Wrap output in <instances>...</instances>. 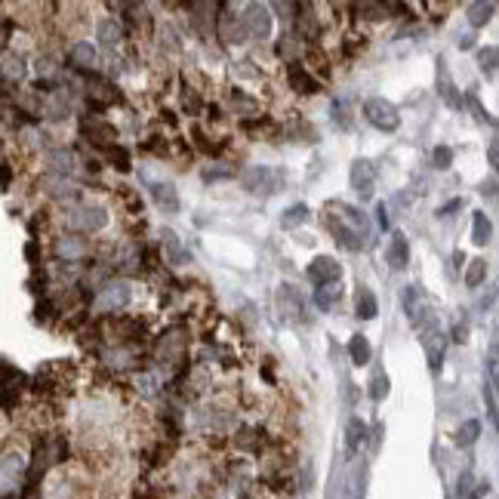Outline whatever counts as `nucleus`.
Segmentation results:
<instances>
[{
  "label": "nucleus",
  "instance_id": "7c9ffc66",
  "mask_svg": "<svg viewBox=\"0 0 499 499\" xmlns=\"http://www.w3.org/2000/svg\"><path fill=\"white\" fill-rule=\"evenodd\" d=\"M43 185H46V191H50L53 198H74V194H77V188L65 182L62 176H55V179H46Z\"/></svg>",
  "mask_w": 499,
  "mask_h": 499
},
{
  "label": "nucleus",
  "instance_id": "c756f323",
  "mask_svg": "<svg viewBox=\"0 0 499 499\" xmlns=\"http://www.w3.org/2000/svg\"><path fill=\"white\" fill-rule=\"evenodd\" d=\"M484 277H487V262H484V259H471L468 268H466V286L475 290V286H481Z\"/></svg>",
  "mask_w": 499,
  "mask_h": 499
},
{
  "label": "nucleus",
  "instance_id": "6ab92c4d",
  "mask_svg": "<svg viewBox=\"0 0 499 499\" xmlns=\"http://www.w3.org/2000/svg\"><path fill=\"white\" fill-rule=\"evenodd\" d=\"M348 358H351V364L355 367H364V364H370V358H373V348H370V342H367V336H351L348 339Z\"/></svg>",
  "mask_w": 499,
  "mask_h": 499
},
{
  "label": "nucleus",
  "instance_id": "393cba45",
  "mask_svg": "<svg viewBox=\"0 0 499 499\" xmlns=\"http://www.w3.org/2000/svg\"><path fill=\"white\" fill-rule=\"evenodd\" d=\"M339 296H342L339 284H323V286L314 290V305L327 311V308H333V302H339Z\"/></svg>",
  "mask_w": 499,
  "mask_h": 499
},
{
  "label": "nucleus",
  "instance_id": "de8ad7c7",
  "mask_svg": "<svg viewBox=\"0 0 499 499\" xmlns=\"http://www.w3.org/2000/svg\"><path fill=\"white\" fill-rule=\"evenodd\" d=\"M376 213H379V225H382V228H392V219H388V207H385V203H379Z\"/></svg>",
  "mask_w": 499,
  "mask_h": 499
},
{
  "label": "nucleus",
  "instance_id": "4c0bfd02",
  "mask_svg": "<svg viewBox=\"0 0 499 499\" xmlns=\"http://www.w3.org/2000/svg\"><path fill=\"white\" fill-rule=\"evenodd\" d=\"M466 102H468V108H471V111H475V117H478V120H484V124H493V117H490V114H487V111H484V108H481V102H478L475 96H471V92H468V96H466Z\"/></svg>",
  "mask_w": 499,
  "mask_h": 499
},
{
  "label": "nucleus",
  "instance_id": "c85d7f7f",
  "mask_svg": "<svg viewBox=\"0 0 499 499\" xmlns=\"http://www.w3.org/2000/svg\"><path fill=\"white\" fill-rule=\"evenodd\" d=\"M305 219H308V207H305V203H296V207L284 210V216H281V225H284V228H299Z\"/></svg>",
  "mask_w": 499,
  "mask_h": 499
},
{
  "label": "nucleus",
  "instance_id": "bb28decb",
  "mask_svg": "<svg viewBox=\"0 0 499 499\" xmlns=\"http://www.w3.org/2000/svg\"><path fill=\"white\" fill-rule=\"evenodd\" d=\"M493 18V4H468V22L475 28H484Z\"/></svg>",
  "mask_w": 499,
  "mask_h": 499
},
{
  "label": "nucleus",
  "instance_id": "a211bd4d",
  "mask_svg": "<svg viewBox=\"0 0 499 499\" xmlns=\"http://www.w3.org/2000/svg\"><path fill=\"white\" fill-rule=\"evenodd\" d=\"M438 92H441V99L447 102L450 108H459L462 105V99L456 96V87H453L450 74H447V68H444V59H438Z\"/></svg>",
  "mask_w": 499,
  "mask_h": 499
},
{
  "label": "nucleus",
  "instance_id": "37998d69",
  "mask_svg": "<svg viewBox=\"0 0 499 499\" xmlns=\"http://www.w3.org/2000/svg\"><path fill=\"white\" fill-rule=\"evenodd\" d=\"M487 161L493 163V170L499 173V136H496L493 142H490V148H487Z\"/></svg>",
  "mask_w": 499,
  "mask_h": 499
},
{
  "label": "nucleus",
  "instance_id": "c03bdc74",
  "mask_svg": "<svg viewBox=\"0 0 499 499\" xmlns=\"http://www.w3.org/2000/svg\"><path fill=\"white\" fill-rule=\"evenodd\" d=\"M468 339V323H456L453 327V342H466Z\"/></svg>",
  "mask_w": 499,
  "mask_h": 499
},
{
  "label": "nucleus",
  "instance_id": "58836bf2",
  "mask_svg": "<svg viewBox=\"0 0 499 499\" xmlns=\"http://www.w3.org/2000/svg\"><path fill=\"white\" fill-rule=\"evenodd\" d=\"M481 194H484L487 200H499V182L496 179H484V182H481Z\"/></svg>",
  "mask_w": 499,
  "mask_h": 499
},
{
  "label": "nucleus",
  "instance_id": "473e14b6",
  "mask_svg": "<svg viewBox=\"0 0 499 499\" xmlns=\"http://www.w3.org/2000/svg\"><path fill=\"white\" fill-rule=\"evenodd\" d=\"M388 388H392L388 376L382 373V370H376L373 379H370V397H373V401H382V397L388 395Z\"/></svg>",
  "mask_w": 499,
  "mask_h": 499
},
{
  "label": "nucleus",
  "instance_id": "e433bc0d",
  "mask_svg": "<svg viewBox=\"0 0 499 499\" xmlns=\"http://www.w3.org/2000/svg\"><path fill=\"white\" fill-rule=\"evenodd\" d=\"M355 9H358V13H367V18H382L388 13V6H379V4H360Z\"/></svg>",
  "mask_w": 499,
  "mask_h": 499
},
{
  "label": "nucleus",
  "instance_id": "6e6552de",
  "mask_svg": "<svg viewBox=\"0 0 499 499\" xmlns=\"http://www.w3.org/2000/svg\"><path fill=\"white\" fill-rule=\"evenodd\" d=\"M385 259L392 265V272H404L407 262H410V244H407V235L404 231H395L392 240H388V249H385Z\"/></svg>",
  "mask_w": 499,
  "mask_h": 499
},
{
  "label": "nucleus",
  "instance_id": "aec40b11",
  "mask_svg": "<svg viewBox=\"0 0 499 499\" xmlns=\"http://www.w3.org/2000/svg\"><path fill=\"white\" fill-rule=\"evenodd\" d=\"M336 210H339V216H342V219H345V222H348V225H351V228H355V231H358V235H360V237H364V240L370 237V222H367V216H364V213H360L358 207H345V203H339V207H336Z\"/></svg>",
  "mask_w": 499,
  "mask_h": 499
},
{
  "label": "nucleus",
  "instance_id": "9d476101",
  "mask_svg": "<svg viewBox=\"0 0 499 499\" xmlns=\"http://www.w3.org/2000/svg\"><path fill=\"white\" fill-rule=\"evenodd\" d=\"M127 302H129V286L127 284H108L96 299V308L99 311H111V308L117 311V308H124Z\"/></svg>",
  "mask_w": 499,
  "mask_h": 499
},
{
  "label": "nucleus",
  "instance_id": "423d86ee",
  "mask_svg": "<svg viewBox=\"0 0 499 499\" xmlns=\"http://www.w3.org/2000/svg\"><path fill=\"white\" fill-rule=\"evenodd\" d=\"M286 80H290V87H293L296 92H302V96H314V92H321V83L314 80L311 74L305 71L296 59L286 62Z\"/></svg>",
  "mask_w": 499,
  "mask_h": 499
},
{
  "label": "nucleus",
  "instance_id": "dca6fc26",
  "mask_svg": "<svg viewBox=\"0 0 499 499\" xmlns=\"http://www.w3.org/2000/svg\"><path fill=\"white\" fill-rule=\"evenodd\" d=\"M247 22H237L235 16H219V37L228 43H244V34H247Z\"/></svg>",
  "mask_w": 499,
  "mask_h": 499
},
{
  "label": "nucleus",
  "instance_id": "a19ab883",
  "mask_svg": "<svg viewBox=\"0 0 499 499\" xmlns=\"http://www.w3.org/2000/svg\"><path fill=\"white\" fill-rule=\"evenodd\" d=\"M182 108L188 111V114H198V111H200V99L194 96V92H185V96H182Z\"/></svg>",
  "mask_w": 499,
  "mask_h": 499
},
{
  "label": "nucleus",
  "instance_id": "49530a36",
  "mask_svg": "<svg viewBox=\"0 0 499 499\" xmlns=\"http://www.w3.org/2000/svg\"><path fill=\"white\" fill-rule=\"evenodd\" d=\"M50 318H53V305H50V302L37 305V321H43V323H46V321H50Z\"/></svg>",
  "mask_w": 499,
  "mask_h": 499
},
{
  "label": "nucleus",
  "instance_id": "2f4dec72",
  "mask_svg": "<svg viewBox=\"0 0 499 499\" xmlns=\"http://www.w3.org/2000/svg\"><path fill=\"white\" fill-rule=\"evenodd\" d=\"M308 59L314 62V68H318L321 77H330V55L323 53L318 43H311V46H308Z\"/></svg>",
  "mask_w": 499,
  "mask_h": 499
},
{
  "label": "nucleus",
  "instance_id": "0eeeda50",
  "mask_svg": "<svg viewBox=\"0 0 499 499\" xmlns=\"http://www.w3.org/2000/svg\"><path fill=\"white\" fill-rule=\"evenodd\" d=\"M327 225H330V231H333V240H339V244L345 247V249H364V247H367V240L360 237L358 231L351 228L342 216H336V219L330 216V219H327Z\"/></svg>",
  "mask_w": 499,
  "mask_h": 499
},
{
  "label": "nucleus",
  "instance_id": "cd10ccee",
  "mask_svg": "<svg viewBox=\"0 0 499 499\" xmlns=\"http://www.w3.org/2000/svg\"><path fill=\"white\" fill-rule=\"evenodd\" d=\"M478 434H481V422H478V419H468V422H462V425H459V431H456V444H459V447H471V444L478 441Z\"/></svg>",
  "mask_w": 499,
  "mask_h": 499
},
{
  "label": "nucleus",
  "instance_id": "3c124183",
  "mask_svg": "<svg viewBox=\"0 0 499 499\" xmlns=\"http://www.w3.org/2000/svg\"><path fill=\"white\" fill-rule=\"evenodd\" d=\"M9 179H13V173H9V163H4V188H9Z\"/></svg>",
  "mask_w": 499,
  "mask_h": 499
},
{
  "label": "nucleus",
  "instance_id": "a18cd8bd",
  "mask_svg": "<svg viewBox=\"0 0 499 499\" xmlns=\"http://www.w3.org/2000/svg\"><path fill=\"white\" fill-rule=\"evenodd\" d=\"M459 207H462V198H453L450 203H444V207L438 210V216H450V213H453V210H459Z\"/></svg>",
  "mask_w": 499,
  "mask_h": 499
},
{
  "label": "nucleus",
  "instance_id": "f3484780",
  "mask_svg": "<svg viewBox=\"0 0 499 499\" xmlns=\"http://www.w3.org/2000/svg\"><path fill=\"white\" fill-rule=\"evenodd\" d=\"M490 237H493V222L487 219L484 210H478L475 216H471V240H475L478 247L490 244Z\"/></svg>",
  "mask_w": 499,
  "mask_h": 499
},
{
  "label": "nucleus",
  "instance_id": "7ed1b4c3",
  "mask_svg": "<svg viewBox=\"0 0 499 499\" xmlns=\"http://www.w3.org/2000/svg\"><path fill=\"white\" fill-rule=\"evenodd\" d=\"M308 281L311 284H339V277H342V265L336 262L333 256H318V259H311V265H308Z\"/></svg>",
  "mask_w": 499,
  "mask_h": 499
},
{
  "label": "nucleus",
  "instance_id": "2eb2a0df",
  "mask_svg": "<svg viewBox=\"0 0 499 499\" xmlns=\"http://www.w3.org/2000/svg\"><path fill=\"white\" fill-rule=\"evenodd\" d=\"M355 314L360 321H373L379 314V302L370 286H358V296H355Z\"/></svg>",
  "mask_w": 499,
  "mask_h": 499
},
{
  "label": "nucleus",
  "instance_id": "4468645a",
  "mask_svg": "<svg viewBox=\"0 0 499 499\" xmlns=\"http://www.w3.org/2000/svg\"><path fill=\"white\" fill-rule=\"evenodd\" d=\"M151 198L161 210L166 213H179V194H176V188L170 182H154L151 185Z\"/></svg>",
  "mask_w": 499,
  "mask_h": 499
},
{
  "label": "nucleus",
  "instance_id": "1a4fd4ad",
  "mask_svg": "<svg viewBox=\"0 0 499 499\" xmlns=\"http://www.w3.org/2000/svg\"><path fill=\"white\" fill-rule=\"evenodd\" d=\"M272 179H277V173L274 170H268V166H249V170L240 176V182H244V188L247 191H274L277 188V182H272Z\"/></svg>",
  "mask_w": 499,
  "mask_h": 499
},
{
  "label": "nucleus",
  "instance_id": "f03ea898",
  "mask_svg": "<svg viewBox=\"0 0 499 499\" xmlns=\"http://www.w3.org/2000/svg\"><path fill=\"white\" fill-rule=\"evenodd\" d=\"M277 308H281V314L286 321H296V323H302L305 321V299H302V293L296 290L293 284H284L281 290H277Z\"/></svg>",
  "mask_w": 499,
  "mask_h": 499
},
{
  "label": "nucleus",
  "instance_id": "ea45409f",
  "mask_svg": "<svg viewBox=\"0 0 499 499\" xmlns=\"http://www.w3.org/2000/svg\"><path fill=\"white\" fill-rule=\"evenodd\" d=\"M191 136H194V142H198L200 151H207V154L216 151V148H213V145L207 142V136H203V129H200V127H194V129H191Z\"/></svg>",
  "mask_w": 499,
  "mask_h": 499
},
{
  "label": "nucleus",
  "instance_id": "8fccbe9b",
  "mask_svg": "<svg viewBox=\"0 0 499 499\" xmlns=\"http://www.w3.org/2000/svg\"><path fill=\"white\" fill-rule=\"evenodd\" d=\"M25 259H28V262H37V244H34V240H28V244H25Z\"/></svg>",
  "mask_w": 499,
  "mask_h": 499
},
{
  "label": "nucleus",
  "instance_id": "39448f33",
  "mask_svg": "<svg viewBox=\"0 0 499 499\" xmlns=\"http://www.w3.org/2000/svg\"><path fill=\"white\" fill-rule=\"evenodd\" d=\"M68 222H71V228H77V231H99V228H105L108 216L102 207H77L68 216Z\"/></svg>",
  "mask_w": 499,
  "mask_h": 499
},
{
  "label": "nucleus",
  "instance_id": "4be33fe9",
  "mask_svg": "<svg viewBox=\"0 0 499 499\" xmlns=\"http://www.w3.org/2000/svg\"><path fill=\"white\" fill-rule=\"evenodd\" d=\"M478 68L484 71V77H493L499 68V46H481L478 50Z\"/></svg>",
  "mask_w": 499,
  "mask_h": 499
},
{
  "label": "nucleus",
  "instance_id": "79ce46f5",
  "mask_svg": "<svg viewBox=\"0 0 499 499\" xmlns=\"http://www.w3.org/2000/svg\"><path fill=\"white\" fill-rule=\"evenodd\" d=\"M484 397H487V410H490V419H493V425L499 429V410H496V397L490 388H484Z\"/></svg>",
  "mask_w": 499,
  "mask_h": 499
},
{
  "label": "nucleus",
  "instance_id": "f704fd0d",
  "mask_svg": "<svg viewBox=\"0 0 499 499\" xmlns=\"http://www.w3.org/2000/svg\"><path fill=\"white\" fill-rule=\"evenodd\" d=\"M108 161L114 163L120 173H129V151H127V148H120V145H111V148H108Z\"/></svg>",
  "mask_w": 499,
  "mask_h": 499
},
{
  "label": "nucleus",
  "instance_id": "864d4df0",
  "mask_svg": "<svg viewBox=\"0 0 499 499\" xmlns=\"http://www.w3.org/2000/svg\"><path fill=\"white\" fill-rule=\"evenodd\" d=\"M468 499H481V496H468Z\"/></svg>",
  "mask_w": 499,
  "mask_h": 499
},
{
  "label": "nucleus",
  "instance_id": "412c9836",
  "mask_svg": "<svg viewBox=\"0 0 499 499\" xmlns=\"http://www.w3.org/2000/svg\"><path fill=\"white\" fill-rule=\"evenodd\" d=\"M367 441V422L358 419V416H351L348 419V429H345V450L348 453H358V447Z\"/></svg>",
  "mask_w": 499,
  "mask_h": 499
},
{
  "label": "nucleus",
  "instance_id": "9b49d317",
  "mask_svg": "<svg viewBox=\"0 0 499 499\" xmlns=\"http://www.w3.org/2000/svg\"><path fill=\"white\" fill-rule=\"evenodd\" d=\"M161 247H163L166 262H173V265H185V262H188V249L182 247V240H179V235H176V231L163 228V235H161Z\"/></svg>",
  "mask_w": 499,
  "mask_h": 499
},
{
  "label": "nucleus",
  "instance_id": "a878e982",
  "mask_svg": "<svg viewBox=\"0 0 499 499\" xmlns=\"http://www.w3.org/2000/svg\"><path fill=\"white\" fill-rule=\"evenodd\" d=\"M99 41L102 46H117L120 43V25L114 22V18H105V22H99Z\"/></svg>",
  "mask_w": 499,
  "mask_h": 499
},
{
  "label": "nucleus",
  "instance_id": "20e7f679",
  "mask_svg": "<svg viewBox=\"0 0 499 499\" xmlns=\"http://www.w3.org/2000/svg\"><path fill=\"white\" fill-rule=\"evenodd\" d=\"M348 182H351V188H355V191L360 194V198H370V194H373V182H376V170H373V163L364 161V157H358V161L351 163Z\"/></svg>",
  "mask_w": 499,
  "mask_h": 499
},
{
  "label": "nucleus",
  "instance_id": "b1692460",
  "mask_svg": "<svg viewBox=\"0 0 499 499\" xmlns=\"http://www.w3.org/2000/svg\"><path fill=\"white\" fill-rule=\"evenodd\" d=\"M68 59H71L74 68H90V65L96 62V50H92L90 43H74L71 53H68Z\"/></svg>",
  "mask_w": 499,
  "mask_h": 499
},
{
  "label": "nucleus",
  "instance_id": "5701e85b",
  "mask_svg": "<svg viewBox=\"0 0 499 499\" xmlns=\"http://www.w3.org/2000/svg\"><path fill=\"white\" fill-rule=\"evenodd\" d=\"M55 253L59 256H65V259H77V256H83L87 253V240L83 237H62L59 244H55Z\"/></svg>",
  "mask_w": 499,
  "mask_h": 499
},
{
  "label": "nucleus",
  "instance_id": "72a5a7b5",
  "mask_svg": "<svg viewBox=\"0 0 499 499\" xmlns=\"http://www.w3.org/2000/svg\"><path fill=\"white\" fill-rule=\"evenodd\" d=\"M50 166H53V173H59V176H65V173H71V163H74V157H71V151H53L50 157Z\"/></svg>",
  "mask_w": 499,
  "mask_h": 499
},
{
  "label": "nucleus",
  "instance_id": "603ef678",
  "mask_svg": "<svg viewBox=\"0 0 499 499\" xmlns=\"http://www.w3.org/2000/svg\"><path fill=\"white\" fill-rule=\"evenodd\" d=\"M459 50H471V37H459Z\"/></svg>",
  "mask_w": 499,
  "mask_h": 499
},
{
  "label": "nucleus",
  "instance_id": "ddd939ff",
  "mask_svg": "<svg viewBox=\"0 0 499 499\" xmlns=\"http://www.w3.org/2000/svg\"><path fill=\"white\" fill-rule=\"evenodd\" d=\"M83 133H87L96 145H114V139H117V129L105 124V120H83Z\"/></svg>",
  "mask_w": 499,
  "mask_h": 499
},
{
  "label": "nucleus",
  "instance_id": "09e8293b",
  "mask_svg": "<svg viewBox=\"0 0 499 499\" xmlns=\"http://www.w3.org/2000/svg\"><path fill=\"white\" fill-rule=\"evenodd\" d=\"M225 176H231V170H219V166H216V170H207V173H203V179L213 182V179H225Z\"/></svg>",
  "mask_w": 499,
  "mask_h": 499
},
{
  "label": "nucleus",
  "instance_id": "f8f14e48",
  "mask_svg": "<svg viewBox=\"0 0 499 499\" xmlns=\"http://www.w3.org/2000/svg\"><path fill=\"white\" fill-rule=\"evenodd\" d=\"M244 22L249 25V34H253V37H268V31H272V16H268V6L253 4L247 9Z\"/></svg>",
  "mask_w": 499,
  "mask_h": 499
},
{
  "label": "nucleus",
  "instance_id": "c9c22d12",
  "mask_svg": "<svg viewBox=\"0 0 499 499\" xmlns=\"http://www.w3.org/2000/svg\"><path fill=\"white\" fill-rule=\"evenodd\" d=\"M431 163L438 166V170H447V166L453 163V151H450L447 145H438V148L431 151Z\"/></svg>",
  "mask_w": 499,
  "mask_h": 499
},
{
  "label": "nucleus",
  "instance_id": "f257e3e1",
  "mask_svg": "<svg viewBox=\"0 0 499 499\" xmlns=\"http://www.w3.org/2000/svg\"><path fill=\"white\" fill-rule=\"evenodd\" d=\"M364 117L376 129H385V133H392V129L401 127V114H397V108L388 99H379V96L364 102Z\"/></svg>",
  "mask_w": 499,
  "mask_h": 499
}]
</instances>
